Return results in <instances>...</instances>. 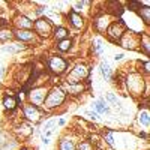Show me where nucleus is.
I'll return each instance as SVG.
<instances>
[{
  "label": "nucleus",
  "mask_w": 150,
  "mask_h": 150,
  "mask_svg": "<svg viewBox=\"0 0 150 150\" xmlns=\"http://www.w3.org/2000/svg\"><path fill=\"white\" fill-rule=\"evenodd\" d=\"M63 101H65V92H63V89H62V87H54V89L47 95L45 101H44V107L45 108H56Z\"/></svg>",
  "instance_id": "1"
},
{
  "label": "nucleus",
  "mask_w": 150,
  "mask_h": 150,
  "mask_svg": "<svg viewBox=\"0 0 150 150\" xmlns=\"http://www.w3.org/2000/svg\"><path fill=\"white\" fill-rule=\"evenodd\" d=\"M66 66H68L66 60L63 57H60V56H53L48 60V68L54 74H63L66 71Z\"/></svg>",
  "instance_id": "2"
},
{
  "label": "nucleus",
  "mask_w": 150,
  "mask_h": 150,
  "mask_svg": "<svg viewBox=\"0 0 150 150\" xmlns=\"http://www.w3.org/2000/svg\"><path fill=\"white\" fill-rule=\"evenodd\" d=\"M87 77H89V69L84 65H77L72 69L69 78H68V83H80L81 80H84Z\"/></svg>",
  "instance_id": "3"
},
{
  "label": "nucleus",
  "mask_w": 150,
  "mask_h": 150,
  "mask_svg": "<svg viewBox=\"0 0 150 150\" xmlns=\"http://www.w3.org/2000/svg\"><path fill=\"white\" fill-rule=\"evenodd\" d=\"M23 110H24V117L27 120H30V122H39L41 120V111L36 105L27 104V105H24Z\"/></svg>",
  "instance_id": "4"
},
{
  "label": "nucleus",
  "mask_w": 150,
  "mask_h": 150,
  "mask_svg": "<svg viewBox=\"0 0 150 150\" xmlns=\"http://www.w3.org/2000/svg\"><path fill=\"white\" fill-rule=\"evenodd\" d=\"M33 27H35L36 33H39L41 36H48V33L51 32V23L47 18H39L33 24Z\"/></svg>",
  "instance_id": "5"
},
{
  "label": "nucleus",
  "mask_w": 150,
  "mask_h": 150,
  "mask_svg": "<svg viewBox=\"0 0 150 150\" xmlns=\"http://www.w3.org/2000/svg\"><path fill=\"white\" fill-rule=\"evenodd\" d=\"M123 33H125V24L122 23V20L119 21V23H114L112 26L108 29V36L111 38L112 41H119L120 38L123 36Z\"/></svg>",
  "instance_id": "6"
},
{
  "label": "nucleus",
  "mask_w": 150,
  "mask_h": 150,
  "mask_svg": "<svg viewBox=\"0 0 150 150\" xmlns=\"http://www.w3.org/2000/svg\"><path fill=\"white\" fill-rule=\"evenodd\" d=\"M47 98V90L45 89H35L30 92V101L33 102V105H42Z\"/></svg>",
  "instance_id": "7"
},
{
  "label": "nucleus",
  "mask_w": 150,
  "mask_h": 150,
  "mask_svg": "<svg viewBox=\"0 0 150 150\" xmlns=\"http://www.w3.org/2000/svg\"><path fill=\"white\" fill-rule=\"evenodd\" d=\"M65 89L71 95H77V93H81L84 90V86L81 83H66L65 84Z\"/></svg>",
  "instance_id": "8"
},
{
  "label": "nucleus",
  "mask_w": 150,
  "mask_h": 150,
  "mask_svg": "<svg viewBox=\"0 0 150 150\" xmlns=\"http://www.w3.org/2000/svg\"><path fill=\"white\" fill-rule=\"evenodd\" d=\"M93 108H95V112H105V114H108L110 112V108H108V104L105 99H99V101L93 102Z\"/></svg>",
  "instance_id": "9"
},
{
  "label": "nucleus",
  "mask_w": 150,
  "mask_h": 150,
  "mask_svg": "<svg viewBox=\"0 0 150 150\" xmlns=\"http://www.w3.org/2000/svg\"><path fill=\"white\" fill-rule=\"evenodd\" d=\"M99 71H101L102 77H104L107 81H111L112 72H111V68H110V65H108V62H102V63L99 65Z\"/></svg>",
  "instance_id": "10"
},
{
  "label": "nucleus",
  "mask_w": 150,
  "mask_h": 150,
  "mask_svg": "<svg viewBox=\"0 0 150 150\" xmlns=\"http://www.w3.org/2000/svg\"><path fill=\"white\" fill-rule=\"evenodd\" d=\"M69 20H71V23H72V26L74 27H77V29H81L83 27V18H81V15H78L77 14V12H71V14H69Z\"/></svg>",
  "instance_id": "11"
},
{
  "label": "nucleus",
  "mask_w": 150,
  "mask_h": 150,
  "mask_svg": "<svg viewBox=\"0 0 150 150\" xmlns=\"http://www.w3.org/2000/svg\"><path fill=\"white\" fill-rule=\"evenodd\" d=\"M15 36L18 38L20 41H33L35 33L30 32V30H18V32L15 33Z\"/></svg>",
  "instance_id": "12"
},
{
  "label": "nucleus",
  "mask_w": 150,
  "mask_h": 150,
  "mask_svg": "<svg viewBox=\"0 0 150 150\" xmlns=\"http://www.w3.org/2000/svg\"><path fill=\"white\" fill-rule=\"evenodd\" d=\"M138 122H140V125H143V126H144L146 129L149 128V123H150V114H149V111H147V110L140 111V114H138Z\"/></svg>",
  "instance_id": "13"
},
{
  "label": "nucleus",
  "mask_w": 150,
  "mask_h": 150,
  "mask_svg": "<svg viewBox=\"0 0 150 150\" xmlns=\"http://www.w3.org/2000/svg\"><path fill=\"white\" fill-rule=\"evenodd\" d=\"M15 24L18 27H24V29H32L33 27V21H30L27 17H18L17 18V21H15Z\"/></svg>",
  "instance_id": "14"
},
{
  "label": "nucleus",
  "mask_w": 150,
  "mask_h": 150,
  "mask_svg": "<svg viewBox=\"0 0 150 150\" xmlns=\"http://www.w3.org/2000/svg\"><path fill=\"white\" fill-rule=\"evenodd\" d=\"M26 47H24L23 44H12V45H6V47H3V51L5 53H18V51H21V50H24Z\"/></svg>",
  "instance_id": "15"
},
{
  "label": "nucleus",
  "mask_w": 150,
  "mask_h": 150,
  "mask_svg": "<svg viewBox=\"0 0 150 150\" xmlns=\"http://www.w3.org/2000/svg\"><path fill=\"white\" fill-rule=\"evenodd\" d=\"M54 36H56V39L63 41V39H66V36H68V30L65 27H57L56 32H54Z\"/></svg>",
  "instance_id": "16"
},
{
  "label": "nucleus",
  "mask_w": 150,
  "mask_h": 150,
  "mask_svg": "<svg viewBox=\"0 0 150 150\" xmlns=\"http://www.w3.org/2000/svg\"><path fill=\"white\" fill-rule=\"evenodd\" d=\"M71 45H72V41H71V39H68V38H66V39L60 41L57 47H59V50H60V51H68V50L71 48Z\"/></svg>",
  "instance_id": "17"
},
{
  "label": "nucleus",
  "mask_w": 150,
  "mask_h": 150,
  "mask_svg": "<svg viewBox=\"0 0 150 150\" xmlns=\"http://www.w3.org/2000/svg\"><path fill=\"white\" fill-rule=\"evenodd\" d=\"M3 105L6 110H14L17 107V101L14 98H5V101H3Z\"/></svg>",
  "instance_id": "18"
},
{
  "label": "nucleus",
  "mask_w": 150,
  "mask_h": 150,
  "mask_svg": "<svg viewBox=\"0 0 150 150\" xmlns=\"http://www.w3.org/2000/svg\"><path fill=\"white\" fill-rule=\"evenodd\" d=\"M60 150H75V146L69 140H62L60 141Z\"/></svg>",
  "instance_id": "19"
},
{
  "label": "nucleus",
  "mask_w": 150,
  "mask_h": 150,
  "mask_svg": "<svg viewBox=\"0 0 150 150\" xmlns=\"http://www.w3.org/2000/svg\"><path fill=\"white\" fill-rule=\"evenodd\" d=\"M138 14H140V17H143V20H144V23L146 24H149L150 23V9L146 6V8H143V9H140V12H138Z\"/></svg>",
  "instance_id": "20"
},
{
  "label": "nucleus",
  "mask_w": 150,
  "mask_h": 150,
  "mask_svg": "<svg viewBox=\"0 0 150 150\" xmlns=\"http://www.w3.org/2000/svg\"><path fill=\"white\" fill-rule=\"evenodd\" d=\"M11 38H12V33L9 30H0V39H2V41L11 39Z\"/></svg>",
  "instance_id": "21"
},
{
  "label": "nucleus",
  "mask_w": 150,
  "mask_h": 150,
  "mask_svg": "<svg viewBox=\"0 0 150 150\" xmlns=\"http://www.w3.org/2000/svg\"><path fill=\"white\" fill-rule=\"evenodd\" d=\"M105 98H107V101H108V102H111L112 105L119 104V102H117V98L114 96V93H107V95H105Z\"/></svg>",
  "instance_id": "22"
},
{
  "label": "nucleus",
  "mask_w": 150,
  "mask_h": 150,
  "mask_svg": "<svg viewBox=\"0 0 150 150\" xmlns=\"http://www.w3.org/2000/svg\"><path fill=\"white\" fill-rule=\"evenodd\" d=\"M102 50H104V45H102V41L101 39H96V45H95V53H102Z\"/></svg>",
  "instance_id": "23"
},
{
  "label": "nucleus",
  "mask_w": 150,
  "mask_h": 150,
  "mask_svg": "<svg viewBox=\"0 0 150 150\" xmlns=\"http://www.w3.org/2000/svg\"><path fill=\"white\" fill-rule=\"evenodd\" d=\"M78 150H92V146H90V143L83 141V143L78 146Z\"/></svg>",
  "instance_id": "24"
},
{
  "label": "nucleus",
  "mask_w": 150,
  "mask_h": 150,
  "mask_svg": "<svg viewBox=\"0 0 150 150\" xmlns=\"http://www.w3.org/2000/svg\"><path fill=\"white\" fill-rule=\"evenodd\" d=\"M86 114L89 116V119H92V120H98L99 119V114L95 112V111H86Z\"/></svg>",
  "instance_id": "25"
},
{
  "label": "nucleus",
  "mask_w": 150,
  "mask_h": 150,
  "mask_svg": "<svg viewBox=\"0 0 150 150\" xmlns=\"http://www.w3.org/2000/svg\"><path fill=\"white\" fill-rule=\"evenodd\" d=\"M84 5H86L84 2H77V3L74 5V12H77V14H78V12L81 11V8H83Z\"/></svg>",
  "instance_id": "26"
},
{
  "label": "nucleus",
  "mask_w": 150,
  "mask_h": 150,
  "mask_svg": "<svg viewBox=\"0 0 150 150\" xmlns=\"http://www.w3.org/2000/svg\"><path fill=\"white\" fill-rule=\"evenodd\" d=\"M105 140H107V143H108L110 146H114V140H112V134H111V132H108V134L105 135Z\"/></svg>",
  "instance_id": "27"
},
{
  "label": "nucleus",
  "mask_w": 150,
  "mask_h": 150,
  "mask_svg": "<svg viewBox=\"0 0 150 150\" xmlns=\"http://www.w3.org/2000/svg\"><path fill=\"white\" fill-rule=\"evenodd\" d=\"M143 47H144V50H146V53L149 54L150 47H149V38H147V36H144V45H143Z\"/></svg>",
  "instance_id": "28"
},
{
  "label": "nucleus",
  "mask_w": 150,
  "mask_h": 150,
  "mask_svg": "<svg viewBox=\"0 0 150 150\" xmlns=\"http://www.w3.org/2000/svg\"><path fill=\"white\" fill-rule=\"evenodd\" d=\"M53 125H54V120H50V122H47V123H45V129H50V128L53 126Z\"/></svg>",
  "instance_id": "29"
},
{
  "label": "nucleus",
  "mask_w": 150,
  "mask_h": 150,
  "mask_svg": "<svg viewBox=\"0 0 150 150\" xmlns=\"http://www.w3.org/2000/svg\"><path fill=\"white\" fill-rule=\"evenodd\" d=\"M123 57H125V56H123L122 53H119V54H116V56H114V60H116V62H120Z\"/></svg>",
  "instance_id": "30"
},
{
  "label": "nucleus",
  "mask_w": 150,
  "mask_h": 150,
  "mask_svg": "<svg viewBox=\"0 0 150 150\" xmlns=\"http://www.w3.org/2000/svg\"><path fill=\"white\" fill-rule=\"evenodd\" d=\"M44 12H45V9H44V8H38V9H36V14H38V15H42Z\"/></svg>",
  "instance_id": "31"
},
{
  "label": "nucleus",
  "mask_w": 150,
  "mask_h": 150,
  "mask_svg": "<svg viewBox=\"0 0 150 150\" xmlns=\"http://www.w3.org/2000/svg\"><path fill=\"white\" fill-rule=\"evenodd\" d=\"M42 143H44V144H48V143H50V140L47 138V137H42Z\"/></svg>",
  "instance_id": "32"
},
{
  "label": "nucleus",
  "mask_w": 150,
  "mask_h": 150,
  "mask_svg": "<svg viewBox=\"0 0 150 150\" xmlns=\"http://www.w3.org/2000/svg\"><path fill=\"white\" fill-rule=\"evenodd\" d=\"M144 71L149 74V62H146V63H144Z\"/></svg>",
  "instance_id": "33"
},
{
  "label": "nucleus",
  "mask_w": 150,
  "mask_h": 150,
  "mask_svg": "<svg viewBox=\"0 0 150 150\" xmlns=\"http://www.w3.org/2000/svg\"><path fill=\"white\" fill-rule=\"evenodd\" d=\"M2 74H3V69H0V77H2Z\"/></svg>",
  "instance_id": "34"
},
{
  "label": "nucleus",
  "mask_w": 150,
  "mask_h": 150,
  "mask_svg": "<svg viewBox=\"0 0 150 150\" xmlns=\"http://www.w3.org/2000/svg\"><path fill=\"white\" fill-rule=\"evenodd\" d=\"M24 150H26V149H24Z\"/></svg>",
  "instance_id": "35"
}]
</instances>
